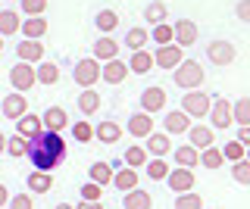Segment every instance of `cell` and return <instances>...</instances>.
<instances>
[{"mask_svg": "<svg viewBox=\"0 0 250 209\" xmlns=\"http://www.w3.org/2000/svg\"><path fill=\"white\" fill-rule=\"evenodd\" d=\"M28 159H31V166L41 169V172L60 169L62 162H66V141L60 137V131L44 128L38 137H31L28 141Z\"/></svg>", "mask_w": 250, "mask_h": 209, "instance_id": "cell-1", "label": "cell"}, {"mask_svg": "<svg viewBox=\"0 0 250 209\" xmlns=\"http://www.w3.org/2000/svg\"><path fill=\"white\" fill-rule=\"evenodd\" d=\"M72 78L82 84V88H94V84L104 78V66H100L97 57H84V59H78V63H75Z\"/></svg>", "mask_w": 250, "mask_h": 209, "instance_id": "cell-2", "label": "cell"}, {"mask_svg": "<svg viewBox=\"0 0 250 209\" xmlns=\"http://www.w3.org/2000/svg\"><path fill=\"white\" fill-rule=\"evenodd\" d=\"M203 78H207V75H203V66L197 59H185V63L175 69V84L185 88V91H197Z\"/></svg>", "mask_w": 250, "mask_h": 209, "instance_id": "cell-3", "label": "cell"}, {"mask_svg": "<svg viewBox=\"0 0 250 209\" xmlns=\"http://www.w3.org/2000/svg\"><path fill=\"white\" fill-rule=\"evenodd\" d=\"M182 110L191 115V119H203V115H209V110H213V97L203 94V91H185L182 97Z\"/></svg>", "mask_w": 250, "mask_h": 209, "instance_id": "cell-4", "label": "cell"}, {"mask_svg": "<svg viewBox=\"0 0 250 209\" xmlns=\"http://www.w3.org/2000/svg\"><path fill=\"white\" fill-rule=\"evenodd\" d=\"M10 84H13V91H19V94H25L28 88H35L38 84V69H31V63H16L10 69Z\"/></svg>", "mask_w": 250, "mask_h": 209, "instance_id": "cell-5", "label": "cell"}, {"mask_svg": "<svg viewBox=\"0 0 250 209\" xmlns=\"http://www.w3.org/2000/svg\"><path fill=\"white\" fill-rule=\"evenodd\" d=\"M166 184H169V190L175 193H191L194 190V184H197V178H194V169H185V166H175L169 172V178H166Z\"/></svg>", "mask_w": 250, "mask_h": 209, "instance_id": "cell-6", "label": "cell"}, {"mask_svg": "<svg viewBox=\"0 0 250 209\" xmlns=\"http://www.w3.org/2000/svg\"><path fill=\"white\" fill-rule=\"evenodd\" d=\"M209 122L216 131H225L234 122V103H229L225 97H213V110H209Z\"/></svg>", "mask_w": 250, "mask_h": 209, "instance_id": "cell-7", "label": "cell"}, {"mask_svg": "<svg viewBox=\"0 0 250 209\" xmlns=\"http://www.w3.org/2000/svg\"><path fill=\"white\" fill-rule=\"evenodd\" d=\"M153 57H156V66H160V69H169V72H175V69L188 59L182 44H166V47H156Z\"/></svg>", "mask_w": 250, "mask_h": 209, "instance_id": "cell-8", "label": "cell"}, {"mask_svg": "<svg viewBox=\"0 0 250 209\" xmlns=\"http://www.w3.org/2000/svg\"><path fill=\"white\" fill-rule=\"evenodd\" d=\"M207 57H209V63H216V66H231L234 57H238V50H234L231 41H209Z\"/></svg>", "mask_w": 250, "mask_h": 209, "instance_id": "cell-9", "label": "cell"}, {"mask_svg": "<svg viewBox=\"0 0 250 209\" xmlns=\"http://www.w3.org/2000/svg\"><path fill=\"white\" fill-rule=\"evenodd\" d=\"M125 131H128L131 137H138V141H147V137L153 134V115L150 113H135V115H128V125H125Z\"/></svg>", "mask_w": 250, "mask_h": 209, "instance_id": "cell-10", "label": "cell"}, {"mask_svg": "<svg viewBox=\"0 0 250 209\" xmlns=\"http://www.w3.org/2000/svg\"><path fill=\"white\" fill-rule=\"evenodd\" d=\"M3 115L13 122H19L22 115H28V97L19 94V91H13V94L3 97Z\"/></svg>", "mask_w": 250, "mask_h": 209, "instance_id": "cell-11", "label": "cell"}, {"mask_svg": "<svg viewBox=\"0 0 250 209\" xmlns=\"http://www.w3.org/2000/svg\"><path fill=\"white\" fill-rule=\"evenodd\" d=\"M163 106H166V91L160 88V84H153V88H144L141 91V110L144 113H160Z\"/></svg>", "mask_w": 250, "mask_h": 209, "instance_id": "cell-12", "label": "cell"}, {"mask_svg": "<svg viewBox=\"0 0 250 209\" xmlns=\"http://www.w3.org/2000/svg\"><path fill=\"white\" fill-rule=\"evenodd\" d=\"M197 22L194 19H178L175 22V44H182V47H191V44H197Z\"/></svg>", "mask_w": 250, "mask_h": 209, "instance_id": "cell-13", "label": "cell"}, {"mask_svg": "<svg viewBox=\"0 0 250 209\" xmlns=\"http://www.w3.org/2000/svg\"><path fill=\"white\" fill-rule=\"evenodd\" d=\"M163 125H166V131H169V134H188V131H191V115H188L185 110L166 113Z\"/></svg>", "mask_w": 250, "mask_h": 209, "instance_id": "cell-14", "label": "cell"}, {"mask_svg": "<svg viewBox=\"0 0 250 209\" xmlns=\"http://www.w3.org/2000/svg\"><path fill=\"white\" fill-rule=\"evenodd\" d=\"M94 57H100L104 63H109V59H119V41L109 35H100L97 41H94Z\"/></svg>", "mask_w": 250, "mask_h": 209, "instance_id": "cell-15", "label": "cell"}, {"mask_svg": "<svg viewBox=\"0 0 250 209\" xmlns=\"http://www.w3.org/2000/svg\"><path fill=\"white\" fill-rule=\"evenodd\" d=\"M44 131V119L41 115H35V113H28V115H22L19 122H16V134H22V137H38Z\"/></svg>", "mask_w": 250, "mask_h": 209, "instance_id": "cell-16", "label": "cell"}, {"mask_svg": "<svg viewBox=\"0 0 250 209\" xmlns=\"http://www.w3.org/2000/svg\"><path fill=\"white\" fill-rule=\"evenodd\" d=\"M16 57L22 59V63H44V44L41 41H22L19 47H16Z\"/></svg>", "mask_w": 250, "mask_h": 209, "instance_id": "cell-17", "label": "cell"}, {"mask_svg": "<svg viewBox=\"0 0 250 209\" xmlns=\"http://www.w3.org/2000/svg\"><path fill=\"white\" fill-rule=\"evenodd\" d=\"M128 75H131V69H128V63H122V59L104 63V81H109V84H122Z\"/></svg>", "mask_w": 250, "mask_h": 209, "instance_id": "cell-18", "label": "cell"}, {"mask_svg": "<svg viewBox=\"0 0 250 209\" xmlns=\"http://www.w3.org/2000/svg\"><path fill=\"white\" fill-rule=\"evenodd\" d=\"M153 66H156V57H150L147 50H135V53L128 57V69H131V75H147Z\"/></svg>", "mask_w": 250, "mask_h": 209, "instance_id": "cell-19", "label": "cell"}, {"mask_svg": "<svg viewBox=\"0 0 250 209\" xmlns=\"http://www.w3.org/2000/svg\"><path fill=\"white\" fill-rule=\"evenodd\" d=\"M147 150H150V156H169V150H172L169 131H153V134L147 137Z\"/></svg>", "mask_w": 250, "mask_h": 209, "instance_id": "cell-20", "label": "cell"}, {"mask_svg": "<svg viewBox=\"0 0 250 209\" xmlns=\"http://www.w3.org/2000/svg\"><path fill=\"white\" fill-rule=\"evenodd\" d=\"M116 172H119V169H116L113 162H91L88 178H91V181H97V184H113Z\"/></svg>", "mask_w": 250, "mask_h": 209, "instance_id": "cell-21", "label": "cell"}, {"mask_svg": "<svg viewBox=\"0 0 250 209\" xmlns=\"http://www.w3.org/2000/svg\"><path fill=\"white\" fill-rule=\"evenodd\" d=\"M188 137H191V144L197 147V150H207V147H213L216 141V131L213 128H207V125H191V131H188Z\"/></svg>", "mask_w": 250, "mask_h": 209, "instance_id": "cell-22", "label": "cell"}, {"mask_svg": "<svg viewBox=\"0 0 250 209\" xmlns=\"http://www.w3.org/2000/svg\"><path fill=\"white\" fill-rule=\"evenodd\" d=\"M113 188H116V190H122V193L135 190V188H138V169L122 166L119 172H116V178H113Z\"/></svg>", "mask_w": 250, "mask_h": 209, "instance_id": "cell-23", "label": "cell"}, {"mask_svg": "<svg viewBox=\"0 0 250 209\" xmlns=\"http://www.w3.org/2000/svg\"><path fill=\"white\" fill-rule=\"evenodd\" d=\"M41 119H44V128H50V131H62L69 125V115H66L62 106H47Z\"/></svg>", "mask_w": 250, "mask_h": 209, "instance_id": "cell-24", "label": "cell"}, {"mask_svg": "<svg viewBox=\"0 0 250 209\" xmlns=\"http://www.w3.org/2000/svg\"><path fill=\"white\" fill-rule=\"evenodd\" d=\"M25 184H28V190H31V193H50L53 178H50V172H41V169H35V172L25 178Z\"/></svg>", "mask_w": 250, "mask_h": 209, "instance_id": "cell-25", "label": "cell"}, {"mask_svg": "<svg viewBox=\"0 0 250 209\" xmlns=\"http://www.w3.org/2000/svg\"><path fill=\"white\" fill-rule=\"evenodd\" d=\"M175 166H185V169H194V166H200V150H197L194 144L175 147Z\"/></svg>", "mask_w": 250, "mask_h": 209, "instance_id": "cell-26", "label": "cell"}, {"mask_svg": "<svg viewBox=\"0 0 250 209\" xmlns=\"http://www.w3.org/2000/svg\"><path fill=\"white\" fill-rule=\"evenodd\" d=\"M16 32H22V19L16 10H3L0 13V35L3 38H13Z\"/></svg>", "mask_w": 250, "mask_h": 209, "instance_id": "cell-27", "label": "cell"}, {"mask_svg": "<svg viewBox=\"0 0 250 209\" xmlns=\"http://www.w3.org/2000/svg\"><path fill=\"white\" fill-rule=\"evenodd\" d=\"M225 150H219V147H207V150H200V166L203 169H209V172H213V169H222L225 166Z\"/></svg>", "mask_w": 250, "mask_h": 209, "instance_id": "cell-28", "label": "cell"}, {"mask_svg": "<svg viewBox=\"0 0 250 209\" xmlns=\"http://www.w3.org/2000/svg\"><path fill=\"white\" fill-rule=\"evenodd\" d=\"M22 32H25L28 41H41V38L50 32V25H47V19H44V16H35V19H25Z\"/></svg>", "mask_w": 250, "mask_h": 209, "instance_id": "cell-29", "label": "cell"}, {"mask_svg": "<svg viewBox=\"0 0 250 209\" xmlns=\"http://www.w3.org/2000/svg\"><path fill=\"white\" fill-rule=\"evenodd\" d=\"M94 25H97V32H104V35L116 32V28H119V13L116 10H100L97 16H94Z\"/></svg>", "mask_w": 250, "mask_h": 209, "instance_id": "cell-30", "label": "cell"}, {"mask_svg": "<svg viewBox=\"0 0 250 209\" xmlns=\"http://www.w3.org/2000/svg\"><path fill=\"white\" fill-rule=\"evenodd\" d=\"M144 19L150 22L153 28H156V25H163V22L169 19V6L163 3V0H153L150 6H144Z\"/></svg>", "mask_w": 250, "mask_h": 209, "instance_id": "cell-31", "label": "cell"}, {"mask_svg": "<svg viewBox=\"0 0 250 209\" xmlns=\"http://www.w3.org/2000/svg\"><path fill=\"white\" fill-rule=\"evenodd\" d=\"M150 206H153V197L147 190L135 188V190L125 193V209H150Z\"/></svg>", "mask_w": 250, "mask_h": 209, "instance_id": "cell-32", "label": "cell"}, {"mask_svg": "<svg viewBox=\"0 0 250 209\" xmlns=\"http://www.w3.org/2000/svg\"><path fill=\"white\" fill-rule=\"evenodd\" d=\"M60 81V66L50 63V59H44V63H38V84H57Z\"/></svg>", "mask_w": 250, "mask_h": 209, "instance_id": "cell-33", "label": "cell"}, {"mask_svg": "<svg viewBox=\"0 0 250 209\" xmlns=\"http://www.w3.org/2000/svg\"><path fill=\"white\" fill-rule=\"evenodd\" d=\"M78 110H82L84 115H94V113L100 110V94L94 88H84L82 97H78Z\"/></svg>", "mask_w": 250, "mask_h": 209, "instance_id": "cell-34", "label": "cell"}, {"mask_svg": "<svg viewBox=\"0 0 250 209\" xmlns=\"http://www.w3.org/2000/svg\"><path fill=\"white\" fill-rule=\"evenodd\" d=\"M147 162H150V150H147V147L135 144V147H128V150H125V166L138 169V166H147Z\"/></svg>", "mask_w": 250, "mask_h": 209, "instance_id": "cell-35", "label": "cell"}, {"mask_svg": "<svg viewBox=\"0 0 250 209\" xmlns=\"http://www.w3.org/2000/svg\"><path fill=\"white\" fill-rule=\"evenodd\" d=\"M150 32H147V28H128V35H125V47H128L131 53L135 50H144V44L150 41Z\"/></svg>", "mask_w": 250, "mask_h": 209, "instance_id": "cell-36", "label": "cell"}, {"mask_svg": "<svg viewBox=\"0 0 250 209\" xmlns=\"http://www.w3.org/2000/svg\"><path fill=\"white\" fill-rule=\"evenodd\" d=\"M119 137H122V128L116 125V122L106 119V122H100V125H97V141L100 144H116Z\"/></svg>", "mask_w": 250, "mask_h": 209, "instance_id": "cell-37", "label": "cell"}, {"mask_svg": "<svg viewBox=\"0 0 250 209\" xmlns=\"http://www.w3.org/2000/svg\"><path fill=\"white\" fill-rule=\"evenodd\" d=\"M169 172H172V169H169L166 156H153L150 162H147V175H150L153 181H166V178H169Z\"/></svg>", "mask_w": 250, "mask_h": 209, "instance_id": "cell-38", "label": "cell"}, {"mask_svg": "<svg viewBox=\"0 0 250 209\" xmlns=\"http://www.w3.org/2000/svg\"><path fill=\"white\" fill-rule=\"evenodd\" d=\"M150 35H153V41L160 44V47H166V44H175V25H169V22L156 25Z\"/></svg>", "mask_w": 250, "mask_h": 209, "instance_id": "cell-39", "label": "cell"}, {"mask_svg": "<svg viewBox=\"0 0 250 209\" xmlns=\"http://www.w3.org/2000/svg\"><path fill=\"white\" fill-rule=\"evenodd\" d=\"M6 153H10V156H28V137L13 134L10 141H6Z\"/></svg>", "mask_w": 250, "mask_h": 209, "instance_id": "cell-40", "label": "cell"}, {"mask_svg": "<svg viewBox=\"0 0 250 209\" xmlns=\"http://www.w3.org/2000/svg\"><path fill=\"white\" fill-rule=\"evenodd\" d=\"M203 206V197H200V193H178V197H175V209H200Z\"/></svg>", "mask_w": 250, "mask_h": 209, "instance_id": "cell-41", "label": "cell"}, {"mask_svg": "<svg viewBox=\"0 0 250 209\" xmlns=\"http://www.w3.org/2000/svg\"><path fill=\"white\" fill-rule=\"evenodd\" d=\"M72 137L78 144H88V141H94L97 137V128H91L88 122H75V128H72Z\"/></svg>", "mask_w": 250, "mask_h": 209, "instance_id": "cell-42", "label": "cell"}, {"mask_svg": "<svg viewBox=\"0 0 250 209\" xmlns=\"http://www.w3.org/2000/svg\"><path fill=\"white\" fill-rule=\"evenodd\" d=\"M234 122H238L241 128L250 125V97H241L238 103H234Z\"/></svg>", "mask_w": 250, "mask_h": 209, "instance_id": "cell-43", "label": "cell"}, {"mask_svg": "<svg viewBox=\"0 0 250 209\" xmlns=\"http://www.w3.org/2000/svg\"><path fill=\"white\" fill-rule=\"evenodd\" d=\"M231 178H234L238 184H250V159L231 162Z\"/></svg>", "mask_w": 250, "mask_h": 209, "instance_id": "cell-44", "label": "cell"}, {"mask_svg": "<svg viewBox=\"0 0 250 209\" xmlns=\"http://www.w3.org/2000/svg\"><path fill=\"white\" fill-rule=\"evenodd\" d=\"M225 159H229V162H241V159H247V147L241 144V141L225 144Z\"/></svg>", "mask_w": 250, "mask_h": 209, "instance_id": "cell-45", "label": "cell"}, {"mask_svg": "<svg viewBox=\"0 0 250 209\" xmlns=\"http://www.w3.org/2000/svg\"><path fill=\"white\" fill-rule=\"evenodd\" d=\"M22 10H25V19L44 16L47 13V0H22Z\"/></svg>", "mask_w": 250, "mask_h": 209, "instance_id": "cell-46", "label": "cell"}, {"mask_svg": "<svg viewBox=\"0 0 250 209\" xmlns=\"http://www.w3.org/2000/svg\"><path fill=\"white\" fill-rule=\"evenodd\" d=\"M100 197H104V184H97V181L82 184V200H94V203H100Z\"/></svg>", "mask_w": 250, "mask_h": 209, "instance_id": "cell-47", "label": "cell"}, {"mask_svg": "<svg viewBox=\"0 0 250 209\" xmlns=\"http://www.w3.org/2000/svg\"><path fill=\"white\" fill-rule=\"evenodd\" d=\"M10 209H35V200H31L28 193H16L10 200Z\"/></svg>", "mask_w": 250, "mask_h": 209, "instance_id": "cell-48", "label": "cell"}, {"mask_svg": "<svg viewBox=\"0 0 250 209\" xmlns=\"http://www.w3.org/2000/svg\"><path fill=\"white\" fill-rule=\"evenodd\" d=\"M234 13H238L241 22H250V0H238V10Z\"/></svg>", "mask_w": 250, "mask_h": 209, "instance_id": "cell-49", "label": "cell"}, {"mask_svg": "<svg viewBox=\"0 0 250 209\" xmlns=\"http://www.w3.org/2000/svg\"><path fill=\"white\" fill-rule=\"evenodd\" d=\"M234 141H241L244 147H250V125H244V128H241V131H238V137H234Z\"/></svg>", "mask_w": 250, "mask_h": 209, "instance_id": "cell-50", "label": "cell"}, {"mask_svg": "<svg viewBox=\"0 0 250 209\" xmlns=\"http://www.w3.org/2000/svg\"><path fill=\"white\" fill-rule=\"evenodd\" d=\"M75 209H104L100 203H94V200H82V203H78Z\"/></svg>", "mask_w": 250, "mask_h": 209, "instance_id": "cell-51", "label": "cell"}, {"mask_svg": "<svg viewBox=\"0 0 250 209\" xmlns=\"http://www.w3.org/2000/svg\"><path fill=\"white\" fill-rule=\"evenodd\" d=\"M10 200H13V197H10V190L0 188V203H10Z\"/></svg>", "mask_w": 250, "mask_h": 209, "instance_id": "cell-52", "label": "cell"}, {"mask_svg": "<svg viewBox=\"0 0 250 209\" xmlns=\"http://www.w3.org/2000/svg\"><path fill=\"white\" fill-rule=\"evenodd\" d=\"M53 209H75L72 203H60V206H53Z\"/></svg>", "mask_w": 250, "mask_h": 209, "instance_id": "cell-53", "label": "cell"}, {"mask_svg": "<svg viewBox=\"0 0 250 209\" xmlns=\"http://www.w3.org/2000/svg\"><path fill=\"white\" fill-rule=\"evenodd\" d=\"M247 159H250V147H247Z\"/></svg>", "mask_w": 250, "mask_h": 209, "instance_id": "cell-54", "label": "cell"}, {"mask_svg": "<svg viewBox=\"0 0 250 209\" xmlns=\"http://www.w3.org/2000/svg\"><path fill=\"white\" fill-rule=\"evenodd\" d=\"M209 209H213V206H209Z\"/></svg>", "mask_w": 250, "mask_h": 209, "instance_id": "cell-55", "label": "cell"}]
</instances>
